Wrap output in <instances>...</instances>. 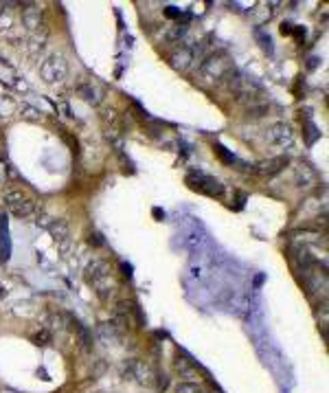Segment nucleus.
I'll use <instances>...</instances> for the list:
<instances>
[{
  "label": "nucleus",
  "instance_id": "nucleus-11",
  "mask_svg": "<svg viewBox=\"0 0 329 393\" xmlns=\"http://www.w3.org/2000/svg\"><path fill=\"white\" fill-rule=\"evenodd\" d=\"M79 97H84V101H88V104H93V106H97L99 104V90L94 88L93 84H84V86H79Z\"/></svg>",
  "mask_w": 329,
  "mask_h": 393
},
{
  "label": "nucleus",
  "instance_id": "nucleus-10",
  "mask_svg": "<svg viewBox=\"0 0 329 393\" xmlns=\"http://www.w3.org/2000/svg\"><path fill=\"white\" fill-rule=\"evenodd\" d=\"M48 231H50V235L55 237V242H68V237H70V231H68V226H66L64 220L53 222L48 226Z\"/></svg>",
  "mask_w": 329,
  "mask_h": 393
},
{
  "label": "nucleus",
  "instance_id": "nucleus-3",
  "mask_svg": "<svg viewBox=\"0 0 329 393\" xmlns=\"http://www.w3.org/2000/svg\"><path fill=\"white\" fill-rule=\"evenodd\" d=\"M200 73L202 77H206L209 81H215V79H222L231 73V59L226 57L224 53H215V55H209V57L202 62L200 66Z\"/></svg>",
  "mask_w": 329,
  "mask_h": 393
},
{
  "label": "nucleus",
  "instance_id": "nucleus-4",
  "mask_svg": "<svg viewBox=\"0 0 329 393\" xmlns=\"http://www.w3.org/2000/svg\"><path fill=\"white\" fill-rule=\"evenodd\" d=\"M40 75H42V79L47 84H57L68 75V62L59 53L50 55L47 62H42V66H40Z\"/></svg>",
  "mask_w": 329,
  "mask_h": 393
},
{
  "label": "nucleus",
  "instance_id": "nucleus-12",
  "mask_svg": "<svg viewBox=\"0 0 329 393\" xmlns=\"http://www.w3.org/2000/svg\"><path fill=\"white\" fill-rule=\"evenodd\" d=\"M176 369L180 371L182 378H193L195 376V365L189 358H185V356H178V360H176Z\"/></svg>",
  "mask_w": 329,
  "mask_h": 393
},
{
  "label": "nucleus",
  "instance_id": "nucleus-13",
  "mask_svg": "<svg viewBox=\"0 0 329 393\" xmlns=\"http://www.w3.org/2000/svg\"><path fill=\"white\" fill-rule=\"evenodd\" d=\"M176 393H202V389H200V385H197V382L185 380V382H178Z\"/></svg>",
  "mask_w": 329,
  "mask_h": 393
},
{
  "label": "nucleus",
  "instance_id": "nucleus-14",
  "mask_svg": "<svg viewBox=\"0 0 329 393\" xmlns=\"http://www.w3.org/2000/svg\"><path fill=\"white\" fill-rule=\"evenodd\" d=\"M266 112H268L266 104H257V106H252V108H248V119H259Z\"/></svg>",
  "mask_w": 329,
  "mask_h": 393
},
{
  "label": "nucleus",
  "instance_id": "nucleus-9",
  "mask_svg": "<svg viewBox=\"0 0 329 393\" xmlns=\"http://www.w3.org/2000/svg\"><path fill=\"white\" fill-rule=\"evenodd\" d=\"M285 165H287V156H275V158H270V161L259 163L257 171H259L261 176H275V173H279Z\"/></svg>",
  "mask_w": 329,
  "mask_h": 393
},
{
  "label": "nucleus",
  "instance_id": "nucleus-2",
  "mask_svg": "<svg viewBox=\"0 0 329 393\" xmlns=\"http://www.w3.org/2000/svg\"><path fill=\"white\" fill-rule=\"evenodd\" d=\"M86 279H88V283L94 288V292L99 294L101 301H108L112 297L116 283L112 279V268H110V264L101 262V259H94V262L86 268Z\"/></svg>",
  "mask_w": 329,
  "mask_h": 393
},
{
  "label": "nucleus",
  "instance_id": "nucleus-1",
  "mask_svg": "<svg viewBox=\"0 0 329 393\" xmlns=\"http://www.w3.org/2000/svg\"><path fill=\"white\" fill-rule=\"evenodd\" d=\"M2 202H4V207H7V211L11 213L13 218H18V220H27V218H31L35 213V207H38L35 198L22 187L4 189V191H2Z\"/></svg>",
  "mask_w": 329,
  "mask_h": 393
},
{
  "label": "nucleus",
  "instance_id": "nucleus-7",
  "mask_svg": "<svg viewBox=\"0 0 329 393\" xmlns=\"http://www.w3.org/2000/svg\"><path fill=\"white\" fill-rule=\"evenodd\" d=\"M193 59H195L193 49H189V47H180V49H176L174 53H171L169 62H171V66H174L176 70H187L191 64H193Z\"/></svg>",
  "mask_w": 329,
  "mask_h": 393
},
{
  "label": "nucleus",
  "instance_id": "nucleus-5",
  "mask_svg": "<svg viewBox=\"0 0 329 393\" xmlns=\"http://www.w3.org/2000/svg\"><path fill=\"white\" fill-rule=\"evenodd\" d=\"M266 139L270 143H275V145L285 147V145H292V141H294V132H292V127L287 123H275V125L268 127Z\"/></svg>",
  "mask_w": 329,
  "mask_h": 393
},
{
  "label": "nucleus",
  "instance_id": "nucleus-8",
  "mask_svg": "<svg viewBox=\"0 0 329 393\" xmlns=\"http://www.w3.org/2000/svg\"><path fill=\"white\" fill-rule=\"evenodd\" d=\"M22 24L29 29V31H35L44 24L42 18V9H38L35 4H27V9H22Z\"/></svg>",
  "mask_w": 329,
  "mask_h": 393
},
{
  "label": "nucleus",
  "instance_id": "nucleus-6",
  "mask_svg": "<svg viewBox=\"0 0 329 393\" xmlns=\"http://www.w3.org/2000/svg\"><path fill=\"white\" fill-rule=\"evenodd\" d=\"M189 182H195L191 187H195L197 191L206 193V196H222L224 193V185L220 180H215V178L204 176V173H197L195 178H189Z\"/></svg>",
  "mask_w": 329,
  "mask_h": 393
},
{
  "label": "nucleus",
  "instance_id": "nucleus-15",
  "mask_svg": "<svg viewBox=\"0 0 329 393\" xmlns=\"http://www.w3.org/2000/svg\"><path fill=\"white\" fill-rule=\"evenodd\" d=\"M185 33H187V27H174V29H169V33H167V42H176V40H180Z\"/></svg>",
  "mask_w": 329,
  "mask_h": 393
}]
</instances>
